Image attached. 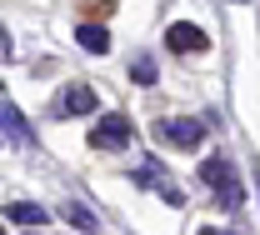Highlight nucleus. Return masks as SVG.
I'll use <instances>...</instances> for the list:
<instances>
[{
	"label": "nucleus",
	"mask_w": 260,
	"mask_h": 235,
	"mask_svg": "<svg viewBox=\"0 0 260 235\" xmlns=\"http://www.w3.org/2000/svg\"><path fill=\"white\" fill-rule=\"evenodd\" d=\"M75 40H80V50H90V55H105V50H110V30H105V25H90V20L75 25Z\"/></svg>",
	"instance_id": "obj_9"
},
{
	"label": "nucleus",
	"mask_w": 260,
	"mask_h": 235,
	"mask_svg": "<svg viewBox=\"0 0 260 235\" xmlns=\"http://www.w3.org/2000/svg\"><path fill=\"white\" fill-rule=\"evenodd\" d=\"M160 135H165V140H175V145H185V150H200V140H205V120H185V115H175V120H160Z\"/></svg>",
	"instance_id": "obj_6"
},
{
	"label": "nucleus",
	"mask_w": 260,
	"mask_h": 235,
	"mask_svg": "<svg viewBox=\"0 0 260 235\" xmlns=\"http://www.w3.org/2000/svg\"><path fill=\"white\" fill-rule=\"evenodd\" d=\"M200 235H230V230H215V225H205V230H200Z\"/></svg>",
	"instance_id": "obj_13"
},
{
	"label": "nucleus",
	"mask_w": 260,
	"mask_h": 235,
	"mask_svg": "<svg viewBox=\"0 0 260 235\" xmlns=\"http://www.w3.org/2000/svg\"><path fill=\"white\" fill-rule=\"evenodd\" d=\"M0 235H5V230H0Z\"/></svg>",
	"instance_id": "obj_14"
},
{
	"label": "nucleus",
	"mask_w": 260,
	"mask_h": 235,
	"mask_svg": "<svg viewBox=\"0 0 260 235\" xmlns=\"http://www.w3.org/2000/svg\"><path fill=\"white\" fill-rule=\"evenodd\" d=\"M130 80H135V85H155V80H160V75H155V60H150V55H135V60H130Z\"/></svg>",
	"instance_id": "obj_11"
},
{
	"label": "nucleus",
	"mask_w": 260,
	"mask_h": 235,
	"mask_svg": "<svg viewBox=\"0 0 260 235\" xmlns=\"http://www.w3.org/2000/svg\"><path fill=\"white\" fill-rule=\"evenodd\" d=\"M135 185H145V190H155V195H160L165 205H175V210L185 205V190H180V185H175V180H170V175L160 170V160H145V165L135 170Z\"/></svg>",
	"instance_id": "obj_3"
},
{
	"label": "nucleus",
	"mask_w": 260,
	"mask_h": 235,
	"mask_svg": "<svg viewBox=\"0 0 260 235\" xmlns=\"http://www.w3.org/2000/svg\"><path fill=\"white\" fill-rule=\"evenodd\" d=\"M130 115H120V110H110V115H100L95 120V130H90V145L95 150H125L130 145Z\"/></svg>",
	"instance_id": "obj_2"
},
{
	"label": "nucleus",
	"mask_w": 260,
	"mask_h": 235,
	"mask_svg": "<svg viewBox=\"0 0 260 235\" xmlns=\"http://www.w3.org/2000/svg\"><path fill=\"white\" fill-rule=\"evenodd\" d=\"M5 220H15V225H45L50 210L35 205V200H10V205H5Z\"/></svg>",
	"instance_id": "obj_8"
},
{
	"label": "nucleus",
	"mask_w": 260,
	"mask_h": 235,
	"mask_svg": "<svg viewBox=\"0 0 260 235\" xmlns=\"http://www.w3.org/2000/svg\"><path fill=\"white\" fill-rule=\"evenodd\" d=\"M165 45L170 50H185V55H200V50H210V35L200 25H190V20H170L165 25Z\"/></svg>",
	"instance_id": "obj_4"
},
{
	"label": "nucleus",
	"mask_w": 260,
	"mask_h": 235,
	"mask_svg": "<svg viewBox=\"0 0 260 235\" xmlns=\"http://www.w3.org/2000/svg\"><path fill=\"white\" fill-rule=\"evenodd\" d=\"M55 115H95V90L90 85H65L60 95H55Z\"/></svg>",
	"instance_id": "obj_5"
},
{
	"label": "nucleus",
	"mask_w": 260,
	"mask_h": 235,
	"mask_svg": "<svg viewBox=\"0 0 260 235\" xmlns=\"http://www.w3.org/2000/svg\"><path fill=\"white\" fill-rule=\"evenodd\" d=\"M0 55H10V40H5V30H0Z\"/></svg>",
	"instance_id": "obj_12"
},
{
	"label": "nucleus",
	"mask_w": 260,
	"mask_h": 235,
	"mask_svg": "<svg viewBox=\"0 0 260 235\" xmlns=\"http://www.w3.org/2000/svg\"><path fill=\"white\" fill-rule=\"evenodd\" d=\"M200 180H205V185L220 195V205H230V210L245 200V185H240V175H235V165H230L225 155H210V160H200Z\"/></svg>",
	"instance_id": "obj_1"
},
{
	"label": "nucleus",
	"mask_w": 260,
	"mask_h": 235,
	"mask_svg": "<svg viewBox=\"0 0 260 235\" xmlns=\"http://www.w3.org/2000/svg\"><path fill=\"white\" fill-rule=\"evenodd\" d=\"M65 220H70L75 230H85V235H100V220L85 210V205H65Z\"/></svg>",
	"instance_id": "obj_10"
},
{
	"label": "nucleus",
	"mask_w": 260,
	"mask_h": 235,
	"mask_svg": "<svg viewBox=\"0 0 260 235\" xmlns=\"http://www.w3.org/2000/svg\"><path fill=\"white\" fill-rule=\"evenodd\" d=\"M0 130L10 135V140H20V145H35V130H30V120L15 110V105H5L0 110Z\"/></svg>",
	"instance_id": "obj_7"
}]
</instances>
